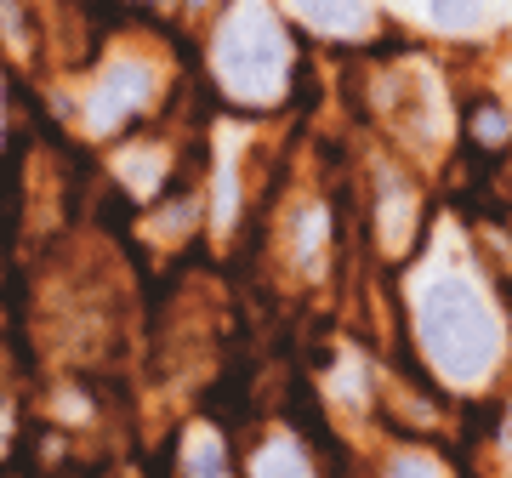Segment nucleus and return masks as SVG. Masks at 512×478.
Instances as JSON below:
<instances>
[{
	"mask_svg": "<svg viewBox=\"0 0 512 478\" xmlns=\"http://www.w3.org/2000/svg\"><path fill=\"white\" fill-rule=\"evenodd\" d=\"M387 478H444V473H439V461H427V456H399L387 467Z\"/></svg>",
	"mask_w": 512,
	"mask_h": 478,
	"instance_id": "9b49d317",
	"label": "nucleus"
},
{
	"mask_svg": "<svg viewBox=\"0 0 512 478\" xmlns=\"http://www.w3.org/2000/svg\"><path fill=\"white\" fill-rule=\"evenodd\" d=\"M473 126H478V137H507V114H490V109H484Z\"/></svg>",
	"mask_w": 512,
	"mask_h": 478,
	"instance_id": "f8f14e48",
	"label": "nucleus"
},
{
	"mask_svg": "<svg viewBox=\"0 0 512 478\" xmlns=\"http://www.w3.org/2000/svg\"><path fill=\"white\" fill-rule=\"evenodd\" d=\"M148 92H154V74H148L143 63H114V69H103V80H97L92 97H86V126L92 131L120 126L126 114H137L148 103Z\"/></svg>",
	"mask_w": 512,
	"mask_h": 478,
	"instance_id": "7ed1b4c3",
	"label": "nucleus"
},
{
	"mask_svg": "<svg viewBox=\"0 0 512 478\" xmlns=\"http://www.w3.org/2000/svg\"><path fill=\"white\" fill-rule=\"evenodd\" d=\"M507 450H512V422H507Z\"/></svg>",
	"mask_w": 512,
	"mask_h": 478,
	"instance_id": "ddd939ff",
	"label": "nucleus"
},
{
	"mask_svg": "<svg viewBox=\"0 0 512 478\" xmlns=\"http://www.w3.org/2000/svg\"><path fill=\"white\" fill-rule=\"evenodd\" d=\"M188 478H228V450H222L217 433L188 439Z\"/></svg>",
	"mask_w": 512,
	"mask_h": 478,
	"instance_id": "423d86ee",
	"label": "nucleus"
},
{
	"mask_svg": "<svg viewBox=\"0 0 512 478\" xmlns=\"http://www.w3.org/2000/svg\"><path fill=\"white\" fill-rule=\"evenodd\" d=\"M217 63L222 86L245 103H268V97L285 92V74H291V46L279 35L274 12L262 6V0H239V12H228L217 35Z\"/></svg>",
	"mask_w": 512,
	"mask_h": 478,
	"instance_id": "f03ea898",
	"label": "nucleus"
},
{
	"mask_svg": "<svg viewBox=\"0 0 512 478\" xmlns=\"http://www.w3.org/2000/svg\"><path fill=\"white\" fill-rule=\"evenodd\" d=\"M416 331L433 370L456 387L484 382L490 365L501 359V325H495L490 302L456 268H433L416 285Z\"/></svg>",
	"mask_w": 512,
	"mask_h": 478,
	"instance_id": "f257e3e1",
	"label": "nucleus"
},
{
	"mask_svg": "<svg viewBox=\"0 0 512 478\" xmlns=\"http://www.w3.org/2000/svg\"><path fill=\"white\" fill-rule=\"evenodd\" d=\"M427 12H433V23L439 29H478L484 23V0H427Z\"/></svg>",
	"mask_w": 512,
	"mask_h": 478,
	"instance_id": "0eeeda50",
	"label": "nucleus"
},
{
	"mask_svg": "<svg viewBox=\"0 0 512 478\" xmlns=\"http://www.w3.org/2000/svg\"><path fill=\"white\" fill-rule=\"evenodd\" d=\"M291 12H302L325 35H359L365 29V0H291Z\"/></svg>",
	"mask_w": 512,
	"mask_h": 478,
	"instance_id": "20e7f679",
	"label": "nucleus"
},
{
	"mask_svg": "<svg viewBox=\"0 0 512 478\" xmlns=\"http://www.w3.org/2000/svg\"><path fill=\"white\" fill-rule=\"evenodd\" d=\"M234 148H228V154H222V183H217V228H228V222H234Z\"/></svg>",
	"mask_w": 512,
	"mask_h": 478,
	"instance_id": "1a4fd4ad",
	"label": "nucleus"
},
{
	"mask_svg": "<svg viewBox=\"0 0 512 478\" xmlns=\"http://www.w3.org/2000/svg\"><path fill=\"white\" fill-rule=\"evenodd\" d=\"M160 166H165L160 148H148V154H126V160H120V171L131 177V188H137V194H154V183H160Z\"/></svg>",
	"mask_w": 512,
	"mask_h": 478,
	"instance_id": "6e6552de",
	"label": "nucleus"
},
{
	"mask_svg": "<svg viewBox=\"0 0 512 478\" xmlns=\"http://www.w3.org/2000/svg\"><path fill=\"white\" fill-rule=\"evenodd\" d=\"M296 245H302V257H313V251H319V245H325V211H319V205H313L308 217H302V228H296Z\"/></svg>",
	"mask_w": 512,
	"mask_h": 478,
	"instance_id": "9d476101",
	"label": "nucleus"
},
{
	"mask_svg": "<svg viewBox=\"0 0 512 478\" xmlns=\"http://www.w3.org/2000/svg\"><path fill=\"white\" fill-rule=\"evenodd\" d=\"M251 478H308V461H302V450H296L291 439H274L256 456Z\"/></svg>",
	"mask_w": 512,
	"mask_h": 478,
	"instance_id": "39448f33",
	"label": "nucleus"
}]
</instances>
